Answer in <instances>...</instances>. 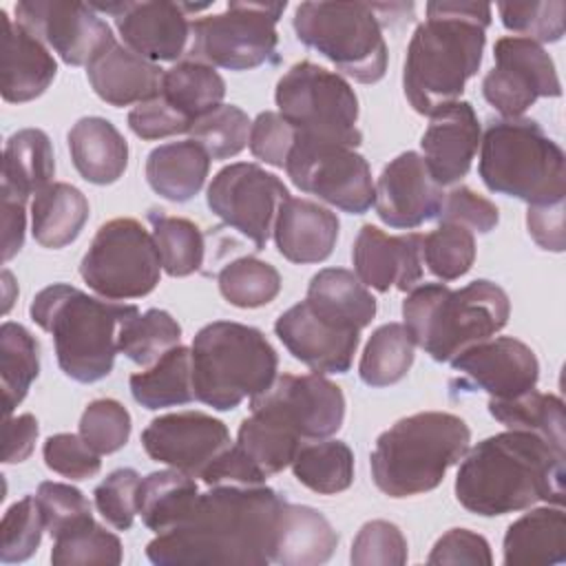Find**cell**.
I'll use <instances>...</instances> for the list:
<instances>
[{
  "label": "cell",
  "instance_id": "cell-1",
  "mask_svg": "<svg viewBox=\"0 0 566 566\" xmlns=\"http://www.w3.org/2000/svg\"><path fill=\"white\" fill-rule=\"evenodd\" d=\"M285 500L270 486L219 484L199 493L192 511L146 546L157 566H265L274 557Z\"/></svg>",
  "mask_w": 566,
  "mask_h": 566
},
{
  "label": "cell",
  "instance_id": "cell-2",
  "mask_svg": "<svg viewBox=\"0 0 566 566\" xmlns=\"http://www.w3.org/2000/svg\"><path fill=\"white\" fill-rule=\"evenodd\" d=\"M564 453L544 438L509 429L467 449L455 475L458 502L482 517L564 504Z\"/></svg>",
  "mask_w": 566,
  "mask_h": 566
},
{
  "label": "cell",
  "instance_id": "cell-3",
  "mask_svg": "<svg viewBox=\"0 0 566 566\" xmlns=\"http://www.w3.org/2000/svg\"><path fill=\"white\" fill-rule=\"evenodd\" d=\"M491 4L427 2V20L416 27L405 57L402 88L420 115L458 102L469 77L482 64Z\"/></svg>",
  "mask_w": 566,
  "mask_h": 566
},
{
  "label": "cell",
  "instance_id": "cell-4",
  "mask_svg": "<svg viewBox=\"0 0 566 566\" xmlns=\"http://www.w3.org/2000/svg\"><path fill=\"white\" fill-rule=\"evenodd\" d=\"M135 305L99 301L86 292L53 283L31 301V318L51 334L60 369L77 382L111 374L119 352V329L137 314Z\"/></svg>",
  "mask_w": 566,
  "mask_h": 566
},
{
  "label": "cell",
  "instance_id": "cell-5",
  "mask_svg": "<svg viewBox=\"0 0 566 566\" xmlns=\"http://www.w3.org/2000/svg\"><path fill=\"white\" fill-rule=\"evenodd\" d=\"M511 314L506 292L486 279L460 290L447 283H422L402 301V318L416 345L433 360H453L462 349L491 338Z\"/></svg>",
  "mask_w": 566,
  "mask_h": 566
},
{
  "label": "cell",
  "instance_id": "cell-6",
  "mask_svg": "<svg viewBox=\"0 0 566 566\" xmlns=\"http://www.w3.org/2000/svg\"><path fill=\"white\" fill-rule=\"evenodd\" d=\"M471 431L460 416L420 411L394 422L374 444L369 464L376 486L389 497L433 491L449 467L467 453Z\"/></svg>",
  "mask_w": 566,
  "mask_h": 566
},
{
  "label": "cell",
  "instance_id": "cell-7",
  "mask_svg": "<svg viewBox=\"0 0 566 566\" xmlns=\"http://www.w3.org/2000/svg\"><path fill=\"white\" fill-rule=\"evenodd\" d=\"M195 398L217 411H230L265 391L276 378L279 358L256 327L214 321L203 325L190 347Z\"/></svg>",
  "mask_w": 566,
  "mask_h": 566
},
{
  "label": "cell",
  "instance_id": "cell-8",
  "mask_svg": "<svg viewBox=\"0 0 566 566\" xmlns=\"http://www.w3.org/2000/svg\"><path fill=\"white\" fill-rule=\"evenodd\" d=\"M478 172L491 192L528 206L566 197V157L555 139L531 117L493 122L480 139Z\"/></svg>",
  "mask_w": 566,
  "mask_h": 566
},
{
  "label": "cell",
  "instance_id": "cell-9",
  "mask_svg": "<svg viewBox=\"0 0 566 566\" xmlns=\"http://www.w3.org/2000/svg\"><path fill=\"white\" fill-rule=\"evenodd\" d=\"M296 38L360 84L387 71V44L376 4L301 2L294 11Z\"/></svg>",
  "mask_w": 566,
  "mask_h": 566
},
{
  "label": "cell",
  "instance_id": "cell-10",
  "mask_svg": "<svg viewBox=\"0 0 566 566\" xmlns=\"http://www.w3.org/2000/svg\"><path fill=\"white\" fill-rule=\"evenodd\" d=\"M279 113L301 137L334 142L356 148L363 142L358 130V97L347 80L314 62L290 66L274 93Z\"/></svg>",
  "mask_w": 566,
  "mask_h": 566
},
{
  "label": "cell",
  "instance_id": "cell-11",
  "mask_svg": "<svg viewBox=\"0 0 566 566\" xmlns=\"http://www.w3.org/2000/svg\"><path fill=\"white\" fill-rule=\"evenodd\" d=\"M80 274L104 298H139L157 287L161 259L153 234L139 221L119 217L97 230L80 263Z\"/></svg>",
  "mask_w": 566,
  "mask_h": 566
},
{
  "label": "cell",
  "instance_id": "cell-12",
  "mask_svg": "<svg viewBox=\"0 0 566 566\" xmlns=\"http://www.w3.org/2000/svg\"><path fill=\"white\" fill-rule=\"evenodd\" d=\"M285 2H228L223 13L192 20L190 60L248 71L276 60V22Z\"/></svg>",
  "mask_w": 566,
  "mask_h": 566
},
{
  "label": "cell",
  "instance_id": "cell-13",
  "mask_svg": "<svg viewBox=\"0 0 566 566\" xmlns=\"http://www.w3.org/2000/svg\"><path fill=\"white\" fill-rule=\"evenodd\" d=\"M292 184L349 214H363L374 206V181L369 164L354 148L296 137L285 161Z\"/></svg>",
  "mask_w": 566,
  "mask_h": 566
},
{
  "label": "cell",
  "instance_id": "cell-14",
  "mask_svg": "<svg viewBox=\"0 0 566 566\" xmlns=\"http://www.w3.org/2000/svg\"><path fill=\"white\" fill-rule=\"evenodd\" d=\"M290 197L285 184L256 164L239 161L223 166L208 186V208L230 228L263 250L279 214Z\"/></svg>",
  "mask_w": 566,
  "mask_h": 566
},
{
  "label": "cell",
  "instance_id": "cell-15",
  "mask_svg": "<svg viewBox=\"0 0 566 566\" xmlns=\"http://www.w3.org/2000/svg\"><path fill=\"white\" fill-rule=\"evenodd\" d=\"M495 66L482 80L484 99L504 117H522L537 97H559L562 84L553 57L542 44L506 35L493 46Z\"/></svg>",
  "mask_w": 566,
  "mask_h": 566
},
{
  "label": "cell",
  "instance_id": "cell-16",
  "mask_svg": "<svg viewBox=\"0 0 566 566\" xmlns=\"http://www.w3.org/2000/svg\"><path fill=\"white\" fill-rule=\"evenodd\" d=\"M250 411L279 420L301 440H323L340 429L345 396L336 382L318 371L283 374L265 391L250 398Z\"/></svg>",
  "mask_w": 566,
  "mask_h": 566
},
{
  "label": "cell",
  "instance_id": "cell-17",
  "mask_svg": "<svg viewBox=\"0 0 566 566\" xmlns=\"http://www.w3.org/2000/svg\"><path fill=\"white\" fill-rule=\"evenodd\" d=\"M15 18L71 66H88L115 42L111 27L82 2L24 0L15 4Z\"/></svg>",
  "mask_w": 566,
  "mask_h": 566
},
{
  "label": "cell",
  "instance_id": "cell-18",
  "mask_svg": "<svg viewBox=\"0 0 566 566\" xmlns=\"http://www.w3.org/2000/svg\"><path fill=\"white\" fill-rule=\"evenodd\" d=\"M95 11L111 13L117 31L133 53L150 62H172L188 55L192 22L190 11L208 9V4H184L168 0L150 2H93Z\"/></svg>",
  "mask_w": 566,
  "mask_h": 566
},
{
  "label": "cell",
  "instance_id": "cell-19",
  "mask_svg": "<svg viewBox=\"0 0 566 566\" xmlns=\"http://www.w3.org/2000/svg\"><path fill=\"white\" fill-rule=\"evenodd\" d=\"M451 367L455 371V378L451 380L453 389H482L491 398L500 400L535 389L539 378L535 352L513 336L480 340L462 349L451 360Z\"/></svg>",
  "mask_w": 566,
  "mask_h": 566
},
{
  "label": "cell",
  "instance_id": "cell-20",
  "mask_svg": "<svg viewBox=\"0 0 566 566\" xmlns=\"http://www.w3.org/2000/svg\"><path fill=\"white\" fill-rule=\"evenodd\" d=\"M144 451L161 464L201 478L203 469L230 447L228 427L203 411L166 413L142 431Z\"/></svg>",
  "mask_w": 566,
  "mask_h": 566
},
{
  "label": "cell",
  "instance_id": "cell-21",
  "mask_svg": "<svg viewBox=\"0 0 566 566\" xmlns=\"http://www.w3.org/2000/svg\"><path fill=\"white\" fill-rule=\"evenodd\" d=\"M442 197V186L431 177L424 159L413 150L394 157L374 184L376 214L382 223L402 230L436 219Z\"/></svg>",
  "mask_w": 566,
  "mask_h": 566
},
{
  "label": "cell",
  "instance_id": "cell-22",
  "mask_svg": "<svg viewBox=\"0 0 566 566\" xmlns=\"http://www.w3.org/2000/svg\"><path fill=\"white\" fill-rule=\"evenodd\" d=\"M274 332L296 360L318 374H345L360 343L358 329L323 318L307 301L285 310Z\"/></svg>",
  "mask_w": 566,
  "mask_h": 566
},
{
  "label": "cell",
  "instance_id": "cell-23",
  "mask_svg": "<svg viewBox=\"0 0 566 566\" xmlns=\"http://www.w3.org/2000/svg\"><path fill=\"white\" fill-rule=\"evenodd\" d=\"M422 239L418 232L391 237L365 223L352 250L356 276L378 292H389L391 287L409 292L422 279Z\"/></svg>",
  "mask_w": 566,
  "mask_h": 566
},
{
  "label": "cell",
  "instance_id": "cell-24",
  "mask_svg": "<svg viewBox=\"0 0 566 566\" xmlns=\"http://www.w3.org/2000/svg\"><path fill=\"white\" fill-rule=\"evenodd\" d=\"M429 117L431 122L420 142L422 159L440 186H451L471 168L480 146V122L464 99L451 102Z\"/></svg>",
  "mask_w": 566,
  "mask_h": 566
},
{
  "label": "cell",
  "instance_id": "cell-25",
  "mask_svg": "<svg viewBox=\"0 0 566 566\" xmlns=\"http://www.w3.org/2000/svg\"><path fill=\"white\" fill-rule=\"evenodd\" d=\"M0 73L2 97L13 104L40 97L57 73L49 49L7 11H0Z\"/></svg>",
  "mask_w": 566,
  "mask_h": 566
},
{
  "label": "cell",
  "instance_id": "cell-26",
  "mask_svg": "<svg viewBox=\"0 0 566 566\" xmlns=\"http://www.w3.org/2000/svg\"><path fill=\"white\" fill-rule=\"evenodd\" d=\"M338 217L307 199L287 197L274 221V241L279 252L292 263L325 261L338 239Z\"/></svg>",
  "mask_w": 566,
  "mask_h": 566
},
{
  "label": "cell",
  "instance_id": "cell-27",
  "mask_svg": "<svg viewBox=\"0 0 566 566\" xmlns=\"http://www.w3.org/2000/svg\"><path fill=\"white\" fill-rule=\"evenodd\" d=\"M161 75L164 71L155 62L133 53L117 40L86 66L93 91L111 106L142 104L159 95Z\"/></svg>",
  "mask_w": 566,
  "mask_h": 566
},
{
  "label": "cell",
  "instance_id": "cell-28",
  "mask_svg": "<svg viewBox=\"0 0 566 566\" xmlns=\"http://www.w3.org/2000/svg\"><path fill=\"white\" fill-rule=\"evenodd\" d=\"M69 150L77 172L97 186L117 181L128 166V144L104 117L77 119L69 130Z\"/></svg>",
  "mask_w": 566,
  "mask_h": 566
},
{
  "label": "cell",
  "instance_id": "cell-29",
  "mask_svg": "<svg viewBox=\"0 0 566 566\" xmlns=\"http://www.w3.org/2000/svg\"><path fill=\"white\" fill-rule=\"evenodd\" d=\"M566 559V517L562 506H539L515 520L504 535L506 566H553Z\"/></svg>",
  "mask_w": 566,
  "mask_h": 566
},
{
  "label": "cell",
  "instance_id": "cell-30",
  "mask_svg": "<svg viewBox=\"0 0 566 566\" xmlns=\"http://www.w3.org/2000/svg\"><path fill=\"white\" fill-rule=\"evenodd\" d=\"M338 535L323 513L303 504H283L272 562L283 566H316L332 557Z\"/></svg>",
  "mask_w": 566,
  "mask_h": 566
},
{
  "label": "cell",
  "instance_id": "cell-31",
  "mask_svg": "<svg viewBox=\"0 0 566 566\" xmlns=\"http://www.w3.org/2000/svg\"><path fill=\"white\" fill-rule=\"evenodd\" d=\"M210 155L192 139L168 142L148 153L146 181L164 199L190 201L206 184Z\"/></svg>",
  "mask_w": 566,
  "mask_h": 566
},
{
  "label": "cell",
  "instance_id": "cell-32",
  "mask_svg": "<svg viewBox=\"0 0 566 566\" xmlns=\"http://www.w3.org/2000/svg\"><path fill=\"white\" fill-rule=\"evenodd\" d=\"M305 301L327 321L363 329L376 316V298L360 279L345 268H325L307 285Z\"/></svg>",
  "mask_w": 566,
  "mask_h": 566
},
{
  "label": "cell",
  "instance_id": "cell-33",
  "mask_svg": "<svg viewBox=\"0 0 566 566\" xmlns=\"http://www.w3.org/2000/svg\"><path fill=\"white\" fill-rule=\"evenodd\" d=\"M88 219V201L71 184L53 181L31 203V232L42 248L60 250L73 243Z\"/></svg>",
  "mask_w": 566,
  "mask_h": 566
},
{
  "label": "cell",
  "instance_id": "cell-34",
  "mask_svg": "<svg viewBox=\"0 0 566 566\" xmlns=\"http://www.w3.org/2000/svg\"><path fill=\"white\" fill-rule=\"evenodd\" d=\"M197 497V482L188 473L179 469L155 471L139 482L137 513L142 522L159 535L186 520Z\"/></svg>",
  "mask_w": 566,
  "mask_h": 566
},
{
  "label": "cell",
  "instance_id": "cell-35",
  "mask_svg": "<svg viewBox=\"0 0 566 566\" xmlns=\"http://www.w3.org/2000/svg\"><path fill=\"white\" fill-rule=\"evenodd\" d=\"M133 398L146 409H164L186 405L192 391V354L184 345H175L159 360L128 380Z\"/></svg>",
  "mask_w": 566,
  "mask_h": 566
},
{
  "label": "cell",
  "instance_id": "cell-36",
  "mask_svg": "<svg viewBox=\"0 0 566 566\" xmlns=\"http://www.w3.org/2000/svg\"><path fill=\"white\" fill-rule=\"evenodd\" d=\"M159 95L195 124L199 117L221 106L226 82L214 66L188 57L164 71Z\"/></svg>",
  "mask_w": 566,
  "mask_h": 566
},
{
  "label": "cell",
  "instance_id": "cell-37",
  "mask_svg": "<svg viewBox=\"0 0 566 566\" xmlns=\"http://www.w3.org/2000/svg\"><path fill=\"white\" fill-rule=\"evenodd\" d=\"M55 159L53 146L44 130L22 128L13 133L4 144L2 155V184L22 197L38 195L53 184Z\"/></svg>",
  "mask_w": 566,
  "mask_h": 566
},
{
  "label": "cell",
  "instance_id": "cell-38",
  "mask_svg": "<svg viewBox=\"0 0 566 566\" xmlns=\"http://www.w3.org/2000/svg\"><path fill=\"white\" fill-rule=\"evenodd\" d=\"M489 411L504 427L535 433L564 453L566 436L562 398L553 394H539L537 389H528L515 398H491Z\"/></svg>",
  "mask_w": 566,
  "mask_h": 566
},
{
  "label": "cell",
  "instance_id": "cell-39",
  "mask_svg": "<svg viewBox=\"0 0 566 566\" xmlns=\"http://www.w3.org/2000/svg\"><path fill=\"white\" fill-rule=\"evenodd\" d=\"M294 478L314 493L334 495L354 482V451L343 440L301 444L292 460Z\"/></svg>",
  "mask_w": 566,
  "mask_h": 566
},
{
  "label": "cell",
  "instance_id": "cell-40",
  "mask_svg": "<svg viewBox=\"0 0 566 566\" xmlns=\"http://www.w3.org/2000/svg\"><path fill=\"white\" fill-rule=\"evenodd\" d=\"M413 338L405 323H385L369 336L358 374L369 387H389L407 376L413 363Z\"/></svg>",
  "mask_w": 566,
  "mask_h": 566
},
{
  "label": "cell",
  "instance_id": "cell-41",
  "mask_svg": "<svg viewBox=\"0 0 566 566\" xmlns=\"http://www.w3.org/2000/svg\"><path fill=\"white\" fill-rule=\"evenodd\" d=\"M40 374V347L33 334L13 321L2 323L0 327V378H2V398L4 413L11 411L24 400L31 382Z\"/></svg>",
  "mask_w": 566,
  "mask_h": 566
},
{
  "label": "cell",
  "instance_id": "cell-42",
  "mask_svg": "<svg viewBox=\"0 0 566 566\" xmlns=\"http://www.w3.org/2000/svg\"><path fill=\"white\" fill-rule=\"evenodd\" d=\"M237 444L263 471V475L270 478L292 464L303 442L279 420L252 411V416L239 427Z\"/></svg>",
  "mask_w": 566,
  "mask_h": 566
},
{
  "label": "cell",
  "instance_id": "cell-43",
  "mask_svg": "<svg viewBox=\"0 0 566 566\" xmlns=\"http://www.w3.org/2000/svg\"><path fill=\"white\" fill-rule=\"evenodd\" d=\"M153 241L157 245L161 268L170 276H188L203 263V234L199 226L184 217H168L157 210L148 214Z\"/></svg>",
  "mask_w": 566,
  "mask_h": 566
},
{
  "label": "cell",
  "instance_id": "cell-44",
  "mask_svg": "<svg viewBox=\"0 0 566 566\" xmlns=\"http://www.w3.org/2000/svg\"><path fill=\"white\" fill-rule=\"evenodd\" d=\"M221 296L243 310L263 307L276 298L281 292V274L274 265L256 259L241 256L221 268L219 276Z\"/></svg>",
  "mask_w": 566,
  "mask_h": 566
},
{
  "label": "cell",
  "instance_id": "cell-45",
  "mask_svg": "<svg viewBox=\"0 0 566 566\" xmlns=\"http://www.w3.org/2000/svg\"><path fill=\"white\" fill-rule=\"evenodd\" d=\"M179 340L181 327L166 310L137 312L119 329V352L142 367H150Z\"/></svg>",
  "mask_w": 566,
  "mask_h": 566
},
{
  "label": "cell",
  "instance_id": "cell-46",
  "mask_svg": "<svg viewBox=\"0 0 566 566\" xmlns=\"http://www.w3.org/2000/svg\"><path fill=\"white\" fill-rule=\"evenodd\" d=\"M122 542L95 520L55 537L51 562L55 566H117L122 564Z\"/></svg>",
  "mask_w": 566,
  "mask_h": 566
},
{
  "label": "cell",
  "instance_id": "cell-47",
  "mask_svg": "<svg viewBox=\"0 0 566 566\" xmlns=\"http://www.w3.org/2000/svg\"><path fill=\"white\" fill-rule=\"evenodd\" d=\"M250 117L234 104H221L190 126V139L197 142L210 159H230L250 142Z\"/></svg>",
  "mask_w": 566,
  "mask_h": 566
},
{
  "label": "cell",
  "instance_id": "cell-48",
  "mask_svg": "<svg viewBox=\"0 0 566 566\" xmlns=\"http://www.w3.org/2000/svg\"><path fill=\"white\" fill-rule=\"evenodd\" d=\"M422 261L442 281L460 279L475 261L473 232L458 223H440L422 239Z\"/></svg>",
  "mask_w": 566,
  "mask_h": 566
},
{
  "label": "cell",
  "instance_id": "cell-49",
  "mask_svg": "<svg viewBox=\"0 0 566 566\" xmlns=\"http://www.w3.org/2000/svg\"><path fill=\"white\" fill-rule=\"evenodd\" d=\"M44 528V515L38 497L24 495L11 504L0 524V562L18 564L29 559L40 546Z\"/></svg>",
  "mask_w": 566,
  "mask_h": 566
},
{
  "label": "cell",
  "instance_id": "cell-50",
  "mask_svg": "<svg viewBox=\"0 0 566 566\" xmlns=\"http://www.w3.org/2000/svg\"><path fill=\"white\" fill-rule=\"evenodd\" d=\"M502 24L528 38L537 44L557 42L564 35V13L566 4L562 0L548 2H500L497 4Z\"/></svg>",
  "mask_w": 566,
  "mask_h": 566
},
{
  "label": "cell",
  "instance_id": "cell-51",
  "mask_svg": "<svg viewBox=\"0 0 566 566\" xmlns=\"http://www.w3.org/2000/svg\"><path fill=\"white\" fill-rule=\"evenodd\" d=\"M80 436L99 455L115 453L130 438V413L113 398L91 400L80 418Z\"/></svg>",
  "mask_w": 566,
  "mask_h": 566
},
{
  "label": "cell",
  "instance_id": "cell-52",
  "mask_svg": "<svg viewBox=\"0 0 566 566\" xmlns=\"http://www.w3.org/2000/svg\"><path fill=\"white\" fill-rule=\"evenodd\" d=\"M38 504L44 515V526L49 535L55 539L57 535L82 526L93 520L91 502L84 493L64 482H42L38 486Z\"/></svg>",
  "mask_w": 566,
  "mask_h": 566
},
{
  "label": "cell",
  "instance_id": "cell-53",
  "mask_svg": "<svg viewBox=\"0 0 566 566\" xmlns=\"http://www.w3.org/2000/svg\"><path fill=\"white\" fill-rule=\"evenodd\" d=\"M349 559L356 566H402L407 562V539L396 524L371 520L354 537Z\"/></svg>",
  "mask_w": 566,
  "mask_h": 566
},
{
  "label": "cell",
  "instance_id": "cell-54",
  "mask_svg": "<svg viewBox=\"0 0 566 566\" xmlns=\"http://www.w3.org/2000/svg\"><path fill=\"white\" fill-rule=\"evenodd\" d=\"M139 482L135 469H115L93 491L99 515L117 531H128L135 522Z\"/></svg>",
  "mask_w": 566,
  "mask_h": 566
},
{
  "label": "cell",
  "instance_id": "cell-55",
  "mask_svg": "<svg viewBox=\"0 0 566 566\" xmlns=\"http://www.w3.org/2000/svg\"><path fill=\"white\" fill-rule=\"evenodd\" d=\"M44 464L71 480H88L97 475L102 460L99 453L75 433H55L49 436L42 447Z\"/></svg>",
  "mask_w": 566,
  "mask_h": 566
},
{
  "label": "cell",
  "instance_id": "cell-56",
  "mask_svg": "<svg viewBox=\"0 0 566 566\" xmlns=\"http://www.w3.org/2000/svg\"><path fill=\"white\" fill-rule=\"evenodd\" d=\"M438 219L442 223H458L471 232L484 234L497 226L500 212L493 201L478 195L469 186H455L444 192Z\"/></svg>",
  "mask_w": 566,
  "mask_h": 566
},
{
  "label": "cell",
  "instance_id": "cell-57",
  "mask_svg": "<svg viewBox=\"0 0 566 566\" xmlns=\"http://www.w3.org/2000/svg\"><path fill=\"white\" fill-rule=\"evenodd\" d=\"M296 128L281 113L265 111L259 113L252 122L248 144L256 159L276 168H285V161L296 144Z\"/></svg>",
  "mask_w": 566,
  "mask_h": 566
},
{
  "label": "cell",
  "instance_id": "cell-58",
  "mask_svg": "<svg viewBox=\"0 0 566 566\" xmlns=\"http://www.w3.org/2000/svg\"><path fill=\"white\" fill-rule=\"evenodd\" d=\"M130 130L142 139H161L190 130V122L170 106L161 95H155L142 104H137L128 113Z\"/></svg>",
  "mask_w": 566,
  "mask_h": 566
},
{
  "label": "cell",
  "instance_id": "cell-59",
  "mask_svg": "<svg viewBox=\"0 0 566 566\" xmlns=\"http://www.w3.org/2000/svg\"><path fill=\"white\" fill-rule=\"evenodd\" d=\"M429 564H471V566H491L493 555L489 542L469 531V528H451L447 531L431 548Z\"/></svg>",
  "mask_w": 566,
  "mask_h": 566
},
{
  "label": "cell",
  "instance_id": "cell-60",
  "mask_svg": "<svg viewBox=\"0 0 566 566\" xmlns=\"http://www.w3.org/2000/svg\"><path fill=\"white\" fill-rule=\"evenodd\" d=\"M201 480L208 486L219 484H241V486H256L263 484L268 478L263 471L239 449V444H230L221 451L201 473Z\"/></svg>",
  "mask_w": 566,
  "mask_h": 566
},
{
  "label": "cell",
  "instance_id": "cell-61",
  "mask_svg": "<svg viewBox=\"0 0 566 566\" xmlns=\"http://www.w3.org/2000/svg\"><path fill=\"white\" fill-rule=\"evenodd\" d=\"M526 226L533 241L551 252H562L566 245L564 234V199L553 203L528 206Z\"/></svg>",
  "mask_w": 566,
  "mask_h": 566
},
{
  "label": "cell",
  "instance_id": "cell-62",
  "mask_svg": "<svg viewBox=\"0 0 566 566\" xmlns=\"http://www.w3.org/2000/svg\"><path fill=\"white\" fill-rule=\"evenodd\" d=\"M27 197L0 186V208H2V261H11L24 245V226H27Z\"/></svg>",
  "mask_w": 566,
  "mask_h": 566
},
{
  "label": "cell",
  "instance_id": "cell-63",
  "mask_svg": "<svg viewBox=\"0 0 566 566\" xmlns=\"http://www.w3.org/2000/svg\"><path fill=\"white\" fill-rule=\"evenodd\" d=\"M38 438V420L33 413H20V416H7L2 427V462L4 464H18L24 462Z\"/></svg>",
  "mask_w": 566,
  "mask_h": 566
},
{
  "label": "cell",
  "instance_id": "cell-64",
  "mask_svg": "<svg viewBox=\"0 0 566 566\" xmlns=\"http://www.w3.org/2000/svg\"><path fill=\"white\" fill-rule=\"evenodd\" d=\"M2 285H4V312H9V307H11V303H13V276H11V272H2Z\"/></svg>",
  "mask_w": 566,
  "mask_h": 566
}]
</instances>
